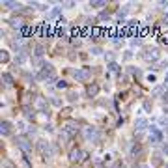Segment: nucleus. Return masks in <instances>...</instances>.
Segmentation results:
<instances>
[{
  "mask_svg": "<svg viewBox=\"0 0 168 168\" xmlns=\"http://www.w3.org/2000/svg\"><path fill=\"white\" fill-rule=\"evenodd\" d=\"M39 78H41L43 82H52V81H56V73H54V69H52L51 64L43 65V69L39 71Z\"/></svg>",
  "mask_w": 168,
  "mask_h": 168,
  "instance_id": "obj_1",
  "label": "nucleus"
},
{
  "mask_svg": "<svg viewBox=\"0 0 168 168\" xmlns=\"http://www.w3.org/2000/svg\"><path fill=\"white\" fill-rule=\"evenodd\" d=\"M86 159H88V153L82 151V150H78V148H73V150L69 151V161H71L73 164H78V163H82V161H86Z\"/></svg>",
  "mask_w": 168,
  "mask_h": 168,
  "instance_id": "obj_2",
  "label": "nucleus"
},
{
  "mask_svg": "<svg viewBox=\"0 0 168 168\" xmlns=\"http://www.w3.org/2000/svg\"><path fill=\"white\" fill-rule=\"evenodd\" d=\"M73 77L77 78L78 82H88L90 78H92V69H90V67H82V69L75 71V73H73Z\"/></svg>",
  "mask_w": 168,
  "mask_h": 168,
  "instance_id": "obj_3",
  "label": "nucleus"
},
{
  "mask_svg": "<svg viewBox=\"0 0 168 168\" xmlns=\"http://www.w3.org/2000/svg\"><path fill=\"white\" fill-rule=\"evenodd\" d=\"M15 144H17L25 153H32V144H30V140H28L26 137H22V134H21V137H17V138H15Z\"/></svg>",
  "mask_w": 168,
  "mask_h": 168,
  "instance_id": "obj_4",
  "label": "nucleus"
},
{
  "mask_svg": "<svg viewBox=\"0 0 168 168\" xmlns=\"http://www.w3.org/2000/svg\"><path fill=\"white\" fill-rule=\"evenodd\" d=\"M38 151H39V155L43 157V159H49V157H51V146H49V142L47 140H38Z\"/></svg>",
  "mask_w": 168,
  "mask_h": 168,
  "instance_id": "obj_5",
  "label": "nucleus"
},
{
  "mask_svg": "<svg viewBox=\"0 0 168 168\" xmlns=\"http://www.w3.org/2000/svg\"><path fill=\"white\" fill-rule=\"evenodd\" d=\"M142 58L146 62H155L157 58H159V51H157V49H146L142 52Z\"/></svg>",
  "mask_w": 168,
  "mask_h": 168,
  "instance_id": "obj_6",
  "label": "nucleus"
},
{
  "mask_svg": "<svg viewBox=\"0 0 168 168\" xmlns=\"http://www.w3.org/2000/svg\"><path fill=\"white\" fill-rule=\"evenodd\" d=\"M84 137H86L88 140H92V142H97V140H99V131H97L95 127H86V129H84Z\"/></svg>",
  "mask_w": 168,
  "mask_h": 168,
  "instance_id": "obj_7",
  "label": "nucleus"
},
{
  "mask_svg": "<svg viewBox=\"0 0 168 168\" xmlns=\"http://www.w3.org/2000/svg\"><path fill=\"white\" fill-rule=\"evenodd\" d=\"M150 140H151L153 144H157V142L163 140V134H161V131L157 129V127H151V129H150Z\"/></svg>",
  "mask_w": 168,
  "mask_h": 168,
  "instance_id": "obj_8",
  "label": "nucleus"
},
{
  "mask_svg": "<svg viewBox=\"0 0 168 168\" xmlns=\"http://www.w3.org/2000/svg\"><path fill=\"white\" fill-rule=\"evenodd\" d=\"M99 90H101V88H99V84L92 82V84H88V86H86V95H88V97H95V95L99 94Z\"/></svg>",
  "mask_w": 168,
  "mask_h": 168,
  "instance_id": "obj_9",
  "label": "nucleus"
},
{
  "mask_svg": "<svg viewBox=\"0 0 168 168\" xmlns=\"http://www.w3.org/2000/svg\"><path fill=\"white\" fill-rule=\"evenodd\" d=\"M9 26L21 30L22 26H25V19H22V17H11V19H9Z\"/></svg>",
  "mask_w": 168,
  "mask_h": 168,
  "instance_id": "obj_10",
  "label": "nucleus"
},
{
  "mask_svg": "<svg viewBox=\"0 0 168 168\" xmlns=\"http://www.w3.org/2000/svg\"><path fill=\"white\" fill-rule=\"evenodd\" d=\"M64 131L71 137V134H75V133L78 131V125H77L75 121H67V123H65V127H64Z\"/></svg>",
  "mask_w": 168,
  "mask_h": 168,
  "instance_id": "obj_11",
  "label": "nucleus"
},
{
  "mask_svg": "<svg viewBox=\"0 0 168 168\" xmlns=\"http://www.w3.org/2000/svg\"><path fill=\"white\" fill-rule=\"evenodd\" d=\"M9 133H11V123L9 121H2L0 123V134H2V137H8Z\"/></svg>",
  "mask_w": 168,
  "mask_h": 168,
  "instance_id": "obj_12",
  "label": "nucleus"
},
{
  "mask_svg": "<svg viewBox=\"0 0 168 168\" xmlns=\"http://www.w3.org/2000/svg\"><path fill=\"white\" fill-rule=\"evenodd\" d=\"M146 127H148V120H146V118H138L137 123H134V129H137V131H144Z\"/></svg>",
  "mask_w": 168,
  "mask_h": 168,
  "instance_id": "obj_13",
  "label": "nucleus"
},
{
  "mask_svg": "<svg viewBox=\"0 0 168 168\" xmlns=\"http://www.w3.org/2000/svg\"><path fill=\"white\" fill-rule=\"evenodd\" d=\"M2 6H6L8 9H17V11L21 9V6H19L17 2H9V0H4V2H2Z\"/></svg>",
  "mask_w": 168,
  "mask_h": 168,
  "instance_id": "obj_14",
  "label": "nucleus"
},
{
  "mask_svg": "<svg viewBox=\"0 0 168 168\" xmlns=\"http://www.w3.org/2000/svg\"><path fill=\"white\" fill-rule=\"evenodd\" d=\"M2 81H4L6 86H11V84H13V77H11L9 73H4V75H2Z\"/></svg>",
  "mask_w": 168,
  "mask_h": 168,
  "instance_id": "obj_15",
  "label": "nucleus"
},
{
  "mask_svg": "<svg viewBox=\"0 0 168 168\" xmlns=\"http://www.w3.org/2000/svg\"><path fill=\"white\" fill-rule=\"evenodd\" d=\"M58 140H60V144H67V140H69V134H67L65 131L60 133V134H58Z\"/></svg>",
  "mask_w": 168,
  "mask_h": 168,
  "instance_id": "obj_16",
  "label": "nucleus"
},
{
  "mask_svg": "<svg viewBox=\"0 0 168 168\" xmlns=\"http://www.w3.org/2000/svg\"><path fill=\"white\" fill-rule=\"evenodd\" d=\"M0 62H2V64H8V62H9V54H8V51H2V52H0Z\"/></svg>",
  "mask_w": 168,
  "mask_h": 168,
  "instance_id": "obj_17",
  "label": "nucleus"
},
{
  "mask_svg": "<svg viewBox=\"0 0 168 168\" xmlns=\"http://www.w3.org/2000/svg\"><path fill=\"white\" fill-rule=\"evenodd\" d=\"M90 6L92 8H103V6H107V2H103V0H95V2H90Z\"/></svg>",
  "mask_w": 168,
  "mask_h": 168,
  "instance_id": "obj_18",
  "label": "nucleus"
},
{
  "mask_svg": "<svg viewBox=\"0 0 168 168\" xmlns=\"http://www.w3.org/2000/svg\"><path fill=\"white\" fill-rule=\"evenodd\" d=\"M67 99H69L71 103H75V101L78 99V94H77V92H69V94H67Z\"/></svg>",
  "mask_w": 168,
  "mask_h": 168,
  "instance_id": "obj_19",
  "label": "nucleus"
},
{
  "mask_svg": "<svg viewBox=\"0 0 168 168\" xmlns=\"http://www.w3.org/2000/svg\"><path fill=\"white\" fill-rule=\"evenodd\" d=\"M2 168H15V164L11 163L9 159H4V161H2Z\"/></svg>",
  "mask_w": 168,
  "mask_h": 168,
  "instance_id": "obj_20",
  "label": "nucleus"
},
{
  "mask_svg": "<svg viewBox=\"0 0 168 168\" xmlns=\"http://www.w3.org/2000/svg\"><path fill=\"white\" fill-rule=\"evenodd\" d=\"M69 116H71V108H64L60 112V118H69Z\"/></svg>",
  "mask_w": 168,
  "mask_h": 168,
  "instance_id": "obj_21",
  "label": "nucleus"
},
{
  "mask_svg": "<svg viewBox=\"0 0 168 168\" xmlns=\"http://www.w3.org/2000/svg\"><path fill=\"white\" fill-rule=\"evenodd\" d=\"M36 107H38V108H45V99H43V97H38V99H36Z\"/></svg>",
  "mask_w": 168,
  "mask_h": 168,
  "instance_id": "obj_22",
  "label": "nucleus"
},
{
  "mask_svg": "<svg viewBox=\"0 0 168 168\" xmlns=\"http://www.w3.org/2000/svg\"><path fill=\"white\" fill-rule=\"evenodd\" d=\"M45 54V47H43V45H38V47H36V56H43Z\"/></svg>",
  "mask_w": 168,
  "mask_h": 168,
  "instance_id": "obj_23",
  "label": "nucleus"
},
{
  "mask_svg": "<svg viewBox=\"0 0 168 168\" xmlns=\"http://www.w3.org/2000/svg\"><path fill=\"white\" fill-rule=\"evenodd\" d=\"M159 123H161V125L168 131V118H164V116H163V118H159Z\"/></svg>",
  "mask_w": 168,
  "mask_h": 168,
  "instance_id": "obj_24",
  "label": "nucleus"
},
{
  "mask_svg": "<svg viewBox=\"0 0 168 168\" xmlns=\"http://www.w3.org/2000/svg\"><path fill=\"white\" fill-rule=\"evenodd\" d=\"M25 60H26V58H25V54H21L19 58L15 60V64H17V65H22V64H25Z\"/></svg>",
  "mask_w": 168,
  "mask_h": 168,
  "instance_id": "obj_25",
  "label": "nucleus"
},
{
  "mask_svg": "<svg viewBox=\"0 0 168 168\" xmlns=\"http://www.w3.org/2000/svg\"><path fill=\"white\" fill-rule=\"evenodd\" d=\"M133 155H142V148H140V146H134V148H133Z\"/></svg>",
  "mask_w": 168,
  "mask_h": 168,
  "instance_id": "obj_26",
  "label": "nucleus"
},
{
  "mask_svg": "<svg viewBox=\"0 0 168 168\" xmlns=\"http://www.w3.org/2000/svg\"><path fill=\"white\" fill-rule=\"evenodd\" d=\"M161 94H163V86H157L153 90V95H161Z\"/></svg>",
  "mask_w": 168,
  "mask_h": 168,
  "instance_id": "obj_27",
  "label": "nucleus"
},
{
  "mask_svg": "<svg viewBox=\"0 0 168 168\" xmlns=\"http://www.w3.org/2000/svg\"><path fill=\"white\" fill-rule=\"evenodd\" d=\"M108 69H110V71H118V64H114V62H112V64L108 65Z\"/></svg>",
  "mask_w": 168,
  "mask_h": 168,
  "instance_id": "obj_28",
  "label": "nucleus"
},
{
  "mask_svg": "<svg viewBox=\"0 0 168 168\" xmlns=\"http://www.w3.org/2000/svg\"><path fill=\"white\" fill-rule=\"evenodd\" d=\"M99 19H101V21H108V19H110V15H108V13H101V15H99Z\"/></svg>",
  "mask_w": 168,
  "mask_h": 168,
  "instance_id": "obj_29",
  "label": "nucleus"
},
{
  "mask_svg": "<svg viewBox=\"0 0 168 168\" xmlns=\"http://www.w3.org/2000/svg\"><path fill=\"white\" fill-rule=\"evenodd\" d=\"M60 15V8H56V9H52V13H51V17H58Z\"/></svg>",
  "mask_w": 168,
  "mask_h": 168,
  "instance_id": "obj_30",
  "label": "nucleus"
},
{
  "mask_svg": "<svg viewBox=\"0 0 168 168\" xmlns=\"http://www.w3.org/2000/svg\"><path fill=\"white\" fill-rule=\"evenodd\" d=\"M144 108L146 110H151V103H150V101H144Z\"/></svg>",
  "mask_w": 168,
  "mask_h": 168,
  "instance_id": "obj_31",
  "label": "nucleus"
},
{
  "mask_svg": "<svg viewBox=\"0 0 168 168\" xmlns=\"http://www.w3.org/2000/svg\"><path fill=\"white\" fill-rule=\"evenodd\" d=\"M56 86H58V88H60V90H62V88H65V86H67V84H65V82H64V81H60V82H58V84H56Z\"/></svg>",
  "mask_w": 168,
  "mask_h": 168,
  "instance_id": "obj_32",
  "label": "nucleus"
},
{
  "mask_svg": "<svg viewBox=\"0 0 168 168\" xmlns=\"http://www.w3.org/2000/svg\"><path fill=\"white\" fill-rule=\"evenodd\" d=\"M92 52H94V54H101V49H99V47H94Z\"/></svg>",
  "mask_w": 168,
  "mask_h": 168,
  "instance_id": "obj_33",
  "label": "nucleus"
},
{
  "mask_svg": "<svg viewBox=\"0 0 168 168\" xmlns=\"http://www.w3.org/2000/svg\"><path fill=\"white\" fill-rule=\"evenodd\" d=\"M140 43H142L140 39H133V41H131V45H133V47H134V45H140Z\"/></svg>",
  "mask_w": 168,
  "mask_h": 168,
  "instance_id": "obj_34",
  "label": "nucleus"
},
{
  "mask_svg": "<svg viewBox=\"0 0 168 168\" xmlns=\"http://www.w3.org/2000/svg\"><path fill=\"white\" fill-rule=\"evenodd\" d=\"M163 153H166V155H168V144H164V146H163Z\"/></svg>",
  "mask_w": 168,
  "mask_h": 168,
  "instance_id": "obj_35",
  "label": "nucleus"
},
{
  "mask_svg": "<svg viewBox=\"0 0 168 168\" xmlns=\"http://www.w3.org/2000/svg\"><path fill=\"white\" fill-rule=\"evenodd\" d=\"M138 168H150V166H148V164H140Z\"/></svg>",
  "mask_w": 168,
  "mask_h": 168,
  "instance_id": "obj_36",
  "label": "nucleus"
},
{
  "mask_svg": "<svg viewBox=\"0 0 168 168\" xmlns=\"http://www.w3.org/2000/svg\"><path fill=\"white\" fill-rule=\"evenodd\" d=\"M116 168H125V164H118V166H116Z\"/></svg>",
  "mask_w": 168,
  "mask_h": 168,
  "instance_id": "obj_37",
  "label": "nucleus"
},
{
  "mask_svg": "<svg viewBox=\"0 0 168 168\" xmlns=\"http://www.w3.org/2000/svg\"><path fill=\"white\" fill-rule=\"evenodd\" d=\"M164 82H166V84H168V73H166V78H164Z\"/></svg>",
  "mask_w": 168,
  "mask_h": 168,
  "instance_id": "obj_38",
  "label": "nucleus"
},
{
  "mask_svg": "<svg viewBox=\"0 0 168 168\" xmlns=\"http://www.w3.org/2000/svg\"><path fill=\"white\" fill-rule=\"evenodd\" d=\"M71 168H81V166H78V164H73V166H71Z\"/></svg>",
  "mask_w": 168,
  "mask_h": 168,
  "instance_id": "obj_39",
  "label": "nucleus"
},
{
  "mask_svg": "<svg viewBox=\"0 0 168 168\" xmlns=\"http://www.w3.org/2000/svg\"><path fill=\"white\" fill-rule=\"evenodd\" d=\"M166 168H168V164H166Z\"/></svg>",
  "mask_w": 168,
  "mask_h": 168,
  "instance_id": "obj_40",
  "label": "nucleus"
}]
</instances>
